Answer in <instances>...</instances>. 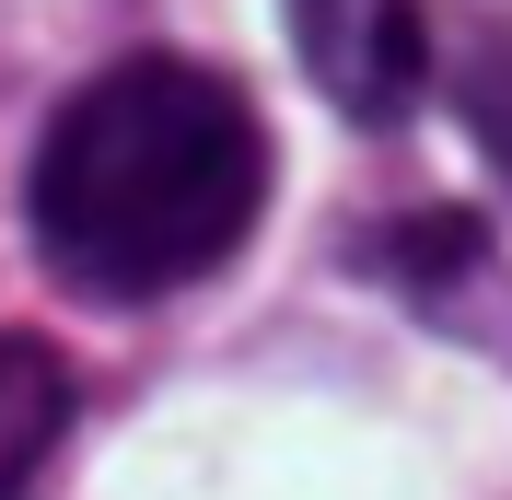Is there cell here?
I'll return each instance as SVG.
<instances>
[{
    "label": "cell",
    "mask_w": 512,
    "mask_h": 500,
    "mask_svg": "<svg viewBox=\"0 0 512 500\" xmlns=\"http://www.w3.org/2000/svg\"><path fill=\"white\" fill-rule=\"evenodd\" d=\"M24 210H35V256L82 303H163L256 233L268 117L245 82L140 47L47 117Z\"/></svg>",
    "instance_id": "1"
},
{
    "label": "cell",
    "mask_w": 512,
    "mask_h": 500,
    "mask_svg": "<svg viewBox=\"0 0 512 500\" xmlns=\"http://www.w3.org/2000/svg\"><path fill=\"white\" fill-rule=\"evenodd\" d=\"M70 407H82L70 361L24 326H0V500H24L47 477V454L70 442Z\"/></svg>",
    "instance_id": "2"
},
{
    "label": "cell",
    "mask_w": 512,
    "mask_h": 500,
    "mask_svg": "<svg viewBox=\"0 0 512 500\" xmlns=\"http://www.w3.org/2000/svg\"><path fill=\"white\" fill-rule=\"evenodd\" d=\"M431 82L454 94L466 140L512 175V24H501V12H454V24L431 35Z\"/></svg>",
    "instance_id": "3"
}]
</instances>
